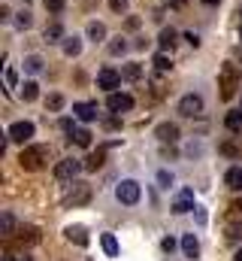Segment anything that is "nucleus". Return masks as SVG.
<instances>
[{
	"mask_svg": "<svg viewBox=\"0 0 242 261\" xmlns=\"http://www.w3.org/2000/svg\"><path fill=\"white\" fill-rule=\"evenodd\" d=\"M46 110L49 113H60L64 110V94H49L46 97Z\"/></svg>",
	"mask_w": 242,
	"mask_h": 261,
	"instance_id": "29",
	"label": "nucleus"
},
{
	"mask_svg": "<svg viewBox=\"0 0 242 261\" xmlns=\"http://www.w3.org/2000/svg\"><path fill=\"white\" fill-rule=\"evenodd\" d=\"M103 161H106V149H97V152H91L88 158H85V170H100L103 167Z\"/></svg>",
	"mask_w": 242,
	"mask_h": 261,
	"instance_id": "19",
	"label": "nucleus"
},
{
	"mask_svg": "<svg viewBox=\"0 0 242 261\" xmlns=\"http://www.w3.org/2000/svg\"><path fill=\"white\" fill-rule=\"evenodd\" d=\"M3 261H34V258H27V255H18V258H12V255H6Z\"/></svg>",
	"mask_w": 242,
	"mask_h": 261,
	"instance_id": "47",
	"label": "nucleus"
},
{
	"mask_svg": "<svg viewBox=\"0 0 242 261\" xmlns=\"http://www.w3.org/2000/svg\"><path fill=\"white\" fill-rule=\"evenodd\" d=\"M106 107H109V113H130L133 110V97L130 94H124V91H109V97H106Z\"/></svg>",
	"mask_w": 242,
	"mask_h": 261,
	"instance_id": "7",
	"label": "nucleus"
},
{
	"mask_svg": "<svg viewBox=\"0 0 242 261\" xmlns=\"http://www.w3.org/2000/svg\"><path fill=\"white\" fill-rule=\"evenodd\" d=\"M224 125H227L230 134H242V110H230L224 116Z\"/></svg>",
	"mask_w": 242,
	"mask_h": 261,
	"instance_id": "21",
	"label": "nucleus"
},
{
	"mask_svg": "<svg viewBox=\"0 0 242 261\" xmlns=\"http://www.w3.org/2000/svg\"><path fill=\"white\" fill-rule=\"evenodd\" d=\"M233 261H242V249H239V252H236V255H233Z\"/></svg>",
	"mask_w": 242,
	"mask_h": 261,
	"instance_id": "49",
	"label": "nucleus"
},
{
	"mask_svg": "<svg viewBox=\"0 0 242 261\" xmlns=\"http://www.w3.org/2000/svg\"><path fill=\"white\" fill-rule=\"evenodd\" d=\"M218 152H221V155H227V158H239V155H242V149L236 146V143H233V140L221 143V146H218Z\"/></svg>",
	"mask_w": 242,
	"mask_h": 261,
	"instance_id": "27",
	"label": "nucleus"
},
{
	"mask_svg": "<svg viewBox=\"0 0 242 261\" xmlns=\"http://www.w3.org/2000/svg\"><path fill=\"white\" fill-rule=\"evenodd\" d=\"M15 24H18V28H24V31H27V28H31V24H34V15H31V12H27V9H21V12H15Z\"/></svg>",
	"mask_w": 242,
	"mask_h": 261,
	"instance_id": "32",
	"label": "nucleus"
},
{
	"mask_svg": "<svg viewBox=\"0 0 242 261\" xmlns=\"http://www.w3.org/2000/svg\"><path fill=\"white\" fill-rule=\"evenodd\" d=\"M21 97H24V100H37V97H40V85H37V82H24V85H21Z\"/></svg>",
	"mask_w": 242,
	"mask_h": 261,
	"instance_id": "28",
	"label": "nucleus"
},
{
	"mask_svg": "<svg viewBox=\"0 0 242 261\" xmlns=\"http://www.w3.org/2000/svg\"><path fill=\"white\" fill-rule=\"evenodd\" d=\"M24 70H27V73H40V70H43V58H40V55H27V58H24Z\"/></svg>",
	"mask_w": 242,
	"mask_h": 261,
	"instance_id": "31",
	"label": "nucleus"
},
{
	"mask_svg": "<svg viewBox=\"0 0 242 261\" xmlns=\"http://www.w3.org/2000/svg\"><path fill=\"white\" fill-rule=\"evenodd\" d=\"M0 234H3L6 240H9V237H15V216H12L9 210L0 216Z\"/></svg>",
	"mask_w": 242,
	"mask_h": 261,
	"instance_id": "20",
	"label": "nucleus"
},
{
	"mask_svg": "<svg viewBox=\"0 0 242 261\" xmlns=\"http://www.w3.org/2000/svg\"><path fill=\"white\" fill-rule=\"evenodd\" d=\"M6 85H9V88H12V85H15V70H12V67H9V70H6Z\"/></svg>",
	"mask_w": 242,
	"mask_h": 261,
	"instance_id": "44",
	"label": "nucleus"
},
{
	"mask_svg": "<svg viewBox=\"0 0 242 261\" xmlns=\"http://www.w3.org/2000/svg\"><path fill=\"white\" fill-rule=\"evenodd\" d=\"M239 40H242V24H239Z\"/></svg>",
	"mask_w": 242,
	"mask_h": 261,
	"instance_id": "50",
	"label": "nucleus"
},
{
	"mask_svg": "<svg viewBox=\"0 0 242 261\" xmlns=\"http://www.w3.org/2000/svg\"><path fill=\"white\" fill-rule=\"evenodd\" d=\"M121 79H124V76H121L118 70L103 67V70L97 73V88H103V91H115V88L121 85Z\"/></svg>",
	"mask_w": 242,
	"mask_h": 261,
	"instance_id": "9",
	"label": "nucleus"
},
{
	"mask_svg": "<svg viewBox=\"0 0 242 261\" xmlns=\"http://www.w3.org/2000/svg\"><path fill=\"white\" fill-rule=\"evenodd\" d=\"M145 46H148V37H136L133 40V49H145Z\"/></svg>",
	"mask_w": 242,
	"mask_h": 261,
	"instance_id": "42",
	"label": "nucleus"
},
{
	"mask_svg": "<svg viewBox=\"0 0 242 261\" xmlns=\"http://www.w3.org/2000/svg\"><path fill=\"white\" fill-rule=\"evenodd\" d=\"M79 170H85V164H82L79 158H64V161L55 164V179H60V182H73Z\"/></svg>",
	"mask_w": 242,
	"mask_h": 261,
	"instance_id": "5",
	"label": "nucleus"
},
{
	"mask_svg": "<svg viewBox=\"0 0 242 261\" xmlns=\"http://www.w3.org/2000/svg\"><path fill=\"white\" fill-rule=\"evenodd\" d=\"M203 113V97L200 94H185L179 100V116H185V119H194V116H200Z\"/></svg>",
	"mask_w": 242,
	"mask_h": 261,
	"instance_id": "6",
	"label": "nucleus"
},
{
	"mask_svg": "<svg viewBox=\"0 0 242 261\" xmlns=\"http://www.w3.org/2000/svg\"><path fill=\"white\" fill-rule=\"evenodd\" d=\"M158 182H161V189H170V186H173V173H170V170H161V173H158Z\"/></svg>",
	"mask_w": 242,
	"mask_h": 261,
	"instance_id": "36",
	"label": "nucleus"
},
{
	"mask_svg": "<svg viewBox=\"0 0 242 261\" xmlns=\"http://www.w3.org/2000/svg\"><path fill=\"white\" fill-rule=\"evenodd\" d=\"M88 200H91V186L73 179V182H70V192H67V197H64V203H67V206H85Z\"/></svg>",
	"mask_w": 242,
	"mask_h": 261,
	"instance_id": "4",
	"label": "nucleus"
},
{
	"mask_svg": "<svg viewBox=\"0 0 242 261\" xmlns=\"http://www.w3.org/2000/svg\"><path fill=\"white\" fill-rule=\"evenodd\" d=\"M218 88H221V97H224V100H230V97L236 94V88H239V70H236L233 64H224V67H221Z\"/></svg>",
	"mask_w": 242,
	"mask_h": 261,
	"instance_id": "2",
	"label": "nucleus"
},
{
	"mask_svg": "<svg viewBox=\"0 0 242 261\" xmlns=\"http://www.w3.org/2000/svg\"><path fill=\"white\" fill-rule=\"evenodd\" d=\"M176 43H179V34H176L173 28H164V31H161V37H158L161 52H173V49H176Z\"/></svg>",
	"mask_w": 242,
	"mask_h": 261,
	"instance_id": "13",
	"label": "nucleus"
},
{
	"mask_svg": "<svg viewBox=\"0 0 242 261\" xmlns=\"http://www.w3.org/2000/svg\"><path fill=\"white\" fill-rule=\"evenodd\" d=\"M43 3H46V9H49L52 15H60V12H64V6H67L64 0H43Z\"/></svg>",
	"mask_w": 242,
	"mask_h": 261,
	"instance_id": "33",
	"label": "nucleus"
},
{
	"mask_svg": "<svg viewBox=\"0 0 242 261\" xmlns=\"http://www.w3.org/2000/svg\"><path fill=\"white\" fill-rule=\"evenodd\" d=\"M155 137L161 140V143H179V137H182V130H179V125L176 122H161L158 128H155Z\"/></svg>",
	"mask_w": 242,
	"mask_h": 261,
	"instance_id": "10",
	"label": "nucleus"
},
{
	"mask_svg": "<svg viewBox=\"0 0 242 261\" xmlns=\"http://www.w3.org/2000/svg\"><path fill=\"white\" fill-rule=\"evenodd\" d=\"M70 140H73L76 146L88 149V146H91V130H88V128H76V130H73V137H70Z\"/></svg>",
	"mask_w": 242,
	"mask_h": 261,
	"instance_id": "25",
	"label": "nucleus"
},
{
	"mask_svg": "<svg viewBox=\"0 0 242 261\" xmlns=\"http://www.w3.org/2000/svg\"><path fill=\"white\" fill-rule=\"evenodd\" d=\"M224 186H227L230 192H242V167H230V170L224 173Z\"/></svg>",
	"mask_w": 242,
	"mask_h": 261,
	"instance_id": "17",
	"label": "nucleus"
},
{
	"mask_svg": "<svg viewBox=\"0 0 242 261\" xmlns=\"http://www.w3.org/2000/svg\"><path fill=\"white\" fill-rule=\"evenodd\" d=\"M0 18H3V21H9V18H12V12H9V6H0Z\"/></svg>",
	"mask_w": 242,
	"mask_h": 261,
	"instance_id": "45",
	"label": "nucleus"
},
{
	"mask_svg": "<svg viewBox=\"0 0 242 261\" xmlns=\"http://www.w3.org/2000/svg\"><path fill=\"white\" fill-rule=\"evenodd\" d=\"M121 76H124L127 82H136V79H142V64H124V67H121Z\"/></svg>",
	"mask_w": 242,
	"mask_h": 261,
	"instance_id": "26",
	"label": "nucleus"
},
{
	"mask_svg": "<svg viewBox=\"0 0 242 261\" xmlns=\"http://www.w3.org/2000/svg\"><path fill=\"white\" fill-rule=\"evenodd\" d=\"M15 234H18V237H15V243H21V246H24V243H27V246L40 243V231H37V228H18ZM9 240H12V237H9Z\"/></svg>",
	"mask_w": 242,
	"mask_h": 261,
	"instance_id": "16",
	"label": "nucleus"
},
{
	"mask_svg": "<svg viewBox=\"0 0 242 261\" xmlns=\"http://www.w3.org/2000/svg\"><path fill=\"white\" fill-rule=\"evenodd\" d=\"M43 40H46V43H64V40H67V37H64V24H60V21L46 24V31H43Z\"/></svg>",
	"mask_w": 242,
	"mask_h": 261,
	"instance_id": "15",
	"label": "nucleus"
},
{
	"mask_svg": "<svg viewBox=\"0 0 242 261\" xmlns=\"http://www.w3.org/2000/svg\"><path fill=\"white\" fill-rule=\"evenodd\" d=\"M239 15H242V12H239Z\"/></svg>",
	"mask_w": 242,
	"mask_h": 261,
	"instance_id": "52",
	"label": "nucleus"
},
{
	"mask_svg": "<svg viewBox=\"0 0 242 261\" xmlns=\"http://www.w3.org/2000/svg\"><path fill=\"white\" fill-rule=\"evenodd\" d=\"M233 210H236V213H242V197H239V200H233Z\"/></svg>",
	"mask_w": 242,
	"mask_h": 261,
	"instance_id": "48",
	"label": "nucleus"
},
{
	"mask_svg": "<svg viewBox=\"0 0 242 261\" xmlns=\"http://www.w3.org/2000/svg\"><path fill=\"white\" fill-rule=\"evenodd\" d=\"M115 197H118L124 206H133V203H139V197H142V186H139L136 179H121L118 189H115Z\"/></svg>",
	"mask_w": 242,
	"mask_h": 261,
	"instance_id": "3",
	"label": "nucleus"
},
{
	"mask_svg": "<svg viewBox=\"0 0 242 261\" xmlns=\"http://www.w3.org/2000/svg\"><path fill=\"white\" fill-rule=\"evenodd\" d=\"M106 128H109V130L121 128V116H118V113H115V116H112V119H106Z\"/></svg>",
	"mask_w": 242,
	"mask_h": 261,
	"instance_id": "40",
	"label": "nucleus"
},
{
	"mask_svg": "<svg viewBox=\"0 0 242 261\" xmlns=\"http://www.w3.org/2000/svg\"><path fill=\"white\" fill-rule=\"evenodd\" d=\"M100 243H103V252H106L109 258L118 255V240H115V234H100Z\"/></svg>",
	"mask_w": 242,
	"mask_h": 261,
	"instance_id": "22",
	"label": "nucleus"
},
{
	"mask_svg": "<svg viewBox=\"0 0 242 261\" xmlns=\"http://www.w3.org/2000/svg\"><path fill=\"white\" fill-rule=\"evenodd\" d=\"M185 40H188V43H191V46H194V49H197V46H200V37H197V34H185Z\"/></svg>",
	"mask_w": 242,
	"mask_h": 261,
	"instance_id": "43",
	"label": "nucleus"
},
{
	"mask_svg": "<svg viewBox=\"0 0 242 261\" xmlns=\"http://www.w3.org/2000/svg\"><path fill=\"white\" fill-rule=\"evenodd\" d=\"M127 46H130V43H127L124 37L112 40V43H109V55H115V58H118V55H124V52H127Z\"/></svg>",
	"mask_w": 242,
	"mask_h": 261,
	"instance_id": "30",
	"label": "nucleus"
},
{
	"mask_svg": "<svg viewBox=\"0 0 242 261\" xmlns=\"http://www.w3.org/2000/svg\"><path fill=\"white\" fill-rule=\"evenodd\" d=\"M139 24H142L139 15H127V18H124V31H139Z\"/></svg>",
	"mask_w": 242,
	"mask_h": 261,
	"instance_id": "35",
	"label": "nucleus"
},
{
	"mask_svg": "<svg viewBox=\"0 0 242 261\" xmlns=\"http://www.w3.org/2000/svg\"><path fill=\"white\" fill-rule=\"evenodd\" d=\"M109 9L112 12H127V0H109Z\"/></svg>",
	"mask_w": 242,
	"mask_h": 261,
	"instance_id": "38",
	"label": "nucleus"
},
{
	"mask_svg": "<svg viewBox=\"0 0 242 261\" xmlns=\"http://www.w3.org/2000/svg\"><path fill=\"white\" fill-rule=\"evenodd\" d=\"M185 3H188V0H170V6H173V9H182Z\"/></svg>",
	"mask_w": 242,
	"mask_h": 261,
	"instance_id": "46",
	"label": "nucleus"
},
{
	"mask_svg": "<svg viewBox=\"0 0 242 261\" xmlns=\"http://www.w3.org/2000/svg\"><path fill=\"white\" fill-rule=\"evenodd\" d=\"M49 158H52V149H49V146H43V143H31V146L21 149L18 164H21L24 170H43V167L49 164Z\"/></svg>",
	"mask_w": 242,
	"mask_h": 261,
	"instance_id": "1",
	"label": "nucleus"
},
{
	"mask_svg": "<svg viewBox=\"0 0 242 261\" xmlns=\"http://www.w3.org/2000/svg\"><path fill=\"white\" fill-rule=\"evenodd\" d=\"M182 252H185L188 258H197V255H200V240H197L194 234H185V237H182Z\"/></svg>",
	"mask_w": 242,
	"mask_h": 261,
	"instance_id": "18",
	"label": "nucleus"
},
{
	"mask_svg": "<svg viewBox=\"0 0 242 261\" xmlns=\"http://www.w3.org/2000/svg\"><path fill=\"white\" fill-rule=\"evenodd\" d=\"M155 67H158V70H161V73H167V70H170V58H167V52H161V55H155Z\"/></svg>",
	"mask_w": 242,
	"mask_h": 261,
	"instance_id": "34",
	"label": "nucleus"
},
{
	"mask_svg": "<svg viewBox=\"0 0 242 261\" xmlns=\"http://www.w3.org/2000/svg\"><path fill=\"white\" fill-rule=\"evenodd\" d=\"M64 234H67L70 243H76V246H88V231H85L82 225H70Z\"/></svg>",
	"mask_w": 242,
	"mask_h": 261,
	"instance_id": "14",
	"label": "nucleus"
},
{
	"mask_svg": "<svg viewBox=\"0 0 242 261\" xmlns=\"http://www.w3.org/2000/svg\"><path fill=\"white\" fill-rule=\"evenodd\" d=\"M242 237V225H227V240H239Z\"/></svg>",
	"mask_w": 242,
	"mask_h": 261,
	"instance_id": "37",
	"label": "nucleus"
},
{
	"mask_svg": "<svg viewBox=\"0 0 242 261\" xmlns=\"http://www.w3.org/2000/svg\"><path fill=\"white\" fill-rule=\"evenodd\" d=\"M161 246H164V252H173V249H176V240H173V237H164Z\"/></svg>",
	"mask_w": 242,
	"mask_h": 261,
	"instance_id": "41",
	"label": "nucleus"
},
{
	"mask_svg": "<svg viewBox=\"0 0 242 261\" xmlns=\"http://www.w3.org/2000/svg\"><path fill=\"white\" fill-rule=\"evenodd\" d=\"M170 210H173L176 216H185V213L197 210V206H194V192H191V189H182V195L173 200V206H170Z\"/></svg>",
	"mask_w": 242,
	"mask_h": 261,
	"instance_id": "11",
	"label": "nucleus"
},
{
	"mask_svg": "<svg viewBox=\"0 0 242 261\" xmlns=\"http://www.w3.org/2000/svg\"><path fill=\"white\" fill-rule=\"evenodd\" d=\"M79 52H82V40H79V37H67V40H64V55H67V58H76Z\"/></svg>",
	"mask_w": 242,
	"mask_h": 261,
	"instance_id": "24",
	"label": "nucleus"
},
{
	"mask_svg": "<svg viewBox=\"0 0 242 261\" xmlns=\"http://www.w3.org/2000/svg\"><path fill=\"white\" fill-rule=\"evenodd\" d=\"M88 37H91L94 43H103V40H106V24H103V21H91V24H88Z\"/></svg>",
	"mask_w": 242,
	"mask_h": 261,
	"instance_id": "23",
	"label": "nucleus"
},
{
	"mask_svg": "<svg viewBox=\"0 0 242 261\" xmlns=\"http://www.w3.org/2000/svg\"><path fill=\"white\" fill-rule=\"evenodd\" d=\"M73 113H76L79 122H94V119H97V103H91V100L73 103Z\"/></svg>",
	"mask_w": 242,
	"mask_h": 261,
	"instance_id": "12",
	"label": "nucleus"
},
{
	"mask_svg": "<svg viewBox=\"0 0 242 261\" xmlns=\"http://www.w3.org/2000/svg\"><path fill=\"white\" fill-rule=\"evenodd\" d=\"M239 110H242V107H239Z\"/></svg>",
	"mask_w": 242,
	"mask_h": 261,
	"instance_id": "51",
	"label": "nucleus"
},
{
	"mask_svg": "<svg viewBox=\"0 0 242 261\" xmlns=\"http://www.w3.org/2000/svg\"><path fill=\"white\" fill-rule=\"evenodd\" d=\"M60 130H64V134H70V137H73V130H76V125H73V122H70V119H60Z\"/></svg>",
	"mask_w": 242,
	"mask_h": 261,
	"instance_id": "39",
	"label": "nucleus"
},
{
	"mask_svg": "<svg viewBox=\"0 0 242 261\" xmlns=\"http://www.w3.org/2000/svg\"><path fill=\"white\" fill-rule=\"evenodd\" d=\"M34 122H12L9 130H6V137L12 140V143H31V137H34Z\"/></svg>",
	"mask_w": 242,
	"mask_h": 261,
	"instance_id": "8",
	"label": "nucleus"
}]
</instances>
